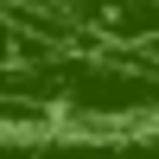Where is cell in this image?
I'll return each mask as SVG.
<instances>
[{"label":"cell","instance_id":"1","mask_svg":"<svg viewBox=\"0 0 159 159\" xmlns=\"http://www.w3.org/2000/svg\"><path fill=\"white\" fill-rule=\"evenodd\" d=\"M38 51H51L45 38H32L19 19H7L0 13V64H19V57H38Z\"/></svg>","mask_w":159,"mask_h":159},{"label":"cell","instance_id":"2","mask_svg":"<svg viewBox=\"0 0 159 159\" xmlns=\"http://www.w3.org/2000/svg\"><path fill=\"white\" fill-rule=\"evenodd\" d=\"M134 57H147V64H159V38H153V45H140Z\"/></svg>","mask_w":159,"mask_h":159}]
</instances>
